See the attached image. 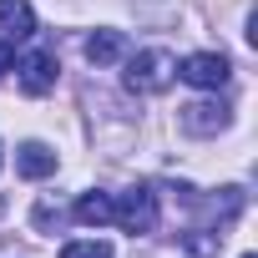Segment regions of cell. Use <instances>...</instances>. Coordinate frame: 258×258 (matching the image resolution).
<instances>
[{"mask_svg":"<svg viewBox=\"0 0 258 258\" xmlns=\"http://www.w3.org/2000/svg\"><path fill=\"white\" fill-rule=\"evenodd\" d=\"M111 223L121 228V233H152L157 228V192L152 187H126V192H116L111 198Z\"/></svg>","mask_w":258,"mask_h":258,"instance_id":"obj_1","label":"cell"},{"mask_svg":"<svg viewBox=\"0 0 258 258\" xmlns=\"http://www.w3.org/2000/svg\"><path fill=\"white\" fill-rule=\"evenodd\" d=\"M172 76H177V61L167 56V51H137L132 56V66H126V86L132 91H142V96H157V91H167L172 86Z\"/></svg>","mask_w":258,"mask_h":258,"instance_id":"obj_2","label":"cell"},{"mask_svg":"<svg viewBox=\"0 0 258 258\" xmlns=\"http://www.w3.org/2000/svg\"><path fill=\"white\" fill-rule=\"evenodd\" d=\"M177 76H182L187 86L218 91V86H228L233 66H228V56H218V51H198V56H182V61H177Z\"/></svg>","mask_w":258,"mask_h":258,"instance_id":"obj_3","label":"cell"},{"mask_svg":"<svg viewBox=\"0 0 258 258\" xmlns=\"http://www.w3.org/2000/svg\"><path fill=\"white\" fill-rule=\"evenodd\" d=\"M177 126H182L187 137H213V132L228 126V106L223 101H192V106L177 111Z\"/></svg>","mask_w":258,"mask_h":258,"instance_id":"obj_4","label":"cell"},{"mask_svg":"<svg viewBox=\"0 0 258 258\" xmlns=\"http://www.w3.org/2000/svg\"><path fill=\"white\" fill-rule=\"evenodd\" d=\"M51 86H56V56L51 51H31L21 61V91L26 96H46Z\"/></svg>","mask_w":258,"mask_h":258,"instance_id":"obj_5","label":"cell"},{"mask_svg":"<svg viewBox=\"0 0 258 258\" xmlns=\"http://www.w3.org/2000/svg\"><path fill=\"white\" fill-rule=\"evenodd\" d=\"M0 31H6V41L36 36V11H31V0H0Z\"/></svg>","mask_w":258,"mask_h":258,"instance_id":"obj_6","label":"cell"},{"mask_svg":"<svg viewBox=\"0 0 258 258\" xmlns=\"http://www.w3.org/2000/svg\"><path fill=\"white\" fill-rule=\"evenodd\" d=\"M16 172H21V177H51V172H56V152H51L46 142H26V147L16 152Z\"/></svg>","mask_w":258,"mask_h":258,"instance_id":"obj_7","label":"cell"},{"mask_svg":"<svg viewBox=\"0 0 258 258\" xmlns=\"http://www.w3.org/2000/svg\"><path fill=\"white\" fill-rule=\"evenodd\" d=\"M76 223L106 228V223H111V192H81V198H76Z\"/></svg>","mask_w":258,"mask_h":258,"instance_id":"obj_8","label":"cell"},{"mask_svg":"<svg viewBox=\"0 0 258 258\" xmlns=\"http://www.w3.org/2000/svg\"><path fill=\"white\" fill-rule=\"evenodd\" d=\"M121 56V36L116 31H96V36H86V61L91 66H111Z\"/></svg>","mask_w":258,"mask_h":258,"instance_id":"obj_9","label":"cell"},{"mask_svg":"<svg viewBox=\"0 0 258 258\" xmlns=\"http://www.w3.org/2000/svg\"><path fill=\"white\" fill-rule=\"evenodd\" d=\"M61 258H111V243H101V238H76V243L61 248Z\"/></svg>","mask_w":258,"mask_h":258,"instance_id":"obj_10","label":"cell"},{"mask_svg":"<svg viewBox=\"0 0 258 258\" xmlns=\"http://www.w3.org/2000/svg\"><path fill=\"white\" fill-rule=\"evenodd\" d=\"M11 66H16V46H11V41H0V76H6Z\"/></svg>","mask_w":258,"mask_h":258,"instance_id":"obj_11","label":"cell"},{"mask_svg":"<svg viewBox=\"0 0 258 258\" xmlns=\"http://www.w3.org/2000/svg\"><path fill=\"white\" fill-rule=\"evenodd\" d=\"M243 258H253V253H243Z\"/></svg>","mask_w":258,"mask_h":258,"instance_id":"obj_12","label":"cell"}]
</instances>
